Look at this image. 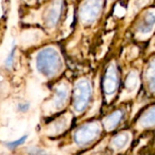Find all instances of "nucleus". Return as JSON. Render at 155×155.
Wrapping results in <instances>:
<instances>
[{
	"instance_id": "f8f14e48",
	"label": "nucleus",
	"mask_w": 155,
	"mask_h": 155,
	"mask_svg": "<svg viewBox=\"0 0 155 155\" xmlns=\"http://www.w3.org/2000/svg\"><path fill=\"white\" fill-rule=\"evenodd\" d=\"M68 125H69V123L67 121V118H62L56 121L55 123H54L53 128L56 134H60V133H63L68 127Z\"/></svg>"
},
{
	"instance_id": "1a4fd4ad",
	"label": "nucleus",
	"mask_w": 155,
	"mask_h": 155,
	"mask_svg": "<svg viewBox=\"0 0 155 155\" xmlns=\"http://www.w3.org/2000/svg\"><path fill=\"white\" fill-rule=\"evenodd\" d=\"M154 107L152 106L147 112H145L143 116L140 118L139 124L143 127H152L154 125L155 115H154Z\"/></svg>"
},
{
	"instance_id": "6e6552de",
	"label": "nucleus",
	"mask_w": 155,
	"mask_h": 155,
	"mask_svg": "<svg viewBox=\"0 0 155 155\" xmlns=\"http://www.w3.org/2000/svg\"><path fill=\"white\" fill-rule=\"evenodd\" d=\"M131 140V135L129 133H121L115 135L112 140V145L116 150H122L129 143Z\"/></svg>"
},
{
	"instance_id": "39448f33",
	"label": "nucleus",
	"mask_w": 155,
	"mask_h": 155,
	"mask_svg": "<svg viewBox=\"0 0 155 155\" xmlns=\"http://www.w3.org/2000/svg\"><path fill=\"white\" fill-rule=\"evenodd\" d=\"M104 91L106 94H114L118 86V74L116 67L114 64H110L105 72L104 77Z\"/></svg>"
},
{
	"instance_id": "423d86ee",
	"label": "nucleus",
	"mask_w": 155,
	"mask_h": 155,
	"mask_svg": "<svg viewBox=\"0 0 155 155\" xmlns=\"http://www.w3.org/2000/svg\"><path fill=\"white\" fill-rule=\"evenodd\" d=\"M68 96V88L65 84H59L55 89V95L54 99V108L59 110L64 107Z\"/></svg>"
},
{
	"instance_id": "ddd939ff",
	"label": "nucleus",
	"mask_w": 155,
	"mask_h": 155,
	"mask_svg": "<svg viewBox=\"0 0 155 155\" xmlns=\"http://www.w3.org/2000/svg\"><path fill=\"white\" fill-rule=\"evenodd\" d=\"M15 42H13L12 46L10 48V52H9V54L6 57V60H5V66L7 68L12 67L13 63H14V59H15Z\"/></svg>"
},
{
	"instance_id": "4468645a",
	"label": "nucleus",
	"mask_w": 155,
	"mask_h": 155,
	"mask_svg": "<svg viewBox=\"0 0 155 155\" xmlns=\"http://www.w3.org/2000/svg\"><path fill=\"white\" fill-rule=\"evenodd\" d=\"M148 81L150 83V88L153 92L154 91V64L153 62L151 63L150 67L148 68Z\"/></svg>"
},
{
	"instance_id": "20e7f679",
	"label": "nucleus",
	"mask_w": 155,
	"mask_h": 155,
	"mask_svg": "<svg viewBox=\"0 0 155 155\" xmlns=\"http://www.w3.org/2000/svg\"><path fill=\"white\" fill-rule=\"evenodd\" d=\"M102 0H87L81 8V18L86 23L94 21L100 13Z\"/></svg>"
},
{
	"instance_id": "9d476101",
	"label": "nucleus",
	"mask_w": 155,
	"mask_h": 155,
	"mask_svg": "<svg viewBox=\"0 0 155 155\" xmlns=\"http://www.w3.org/2000/svg\"><path fill=\"white\" fill-rule=\"evenodd\" d=\"M139 79H138V74L135 72H132L129 74L125 80V87L129 91H134L137 86H138Z\"/></svg>"
},
{
	"instance_id": "f257e3e1",
	"label": "nucleus",
	"mask_w": 155,
	"mask_h": 155,
	"mask_svg": "<svg viewBox=\"0 0 155 155\" xmlns=\"http://www.w3.org/2000/svg\"><path fill=\"white\" fill-rule=\"evenodd\" d=\"M36 67L40 74L45 77L56 75L62 68V60L59 54L48 47L40 51L36 56Z\"/></svg>"
},
{
	"instance_id": "7ed1b4c3",
	"label": "nucleus",
	"mask_w": 155,
	"mask_h": 155,
	"mask_svg": "<svg viewBox=\"0 0 155 155\" xmlns=\"http://www.w3.org/2000/svg\"><path fill=\"white\" fill-rule=\"evenodd\" d=\"M101 131L102 129L99 123H87L76 130L74 133V142L80 146L86 145L95 140L100 135Z\"/></svg>"
},
{
	"instance_id": "f03ea898",
	"label": "nucleus",
	"mask_w": 155,
	"mask_h": 155,
	"mask_svg": "<svg viewBox=\"0 0 155 155\" xmlns=\"http://www.w3.org/2000/svg\"><path fill=\"white\" fill-rule=\"evenodd\" d=\"M92 94L91 84L86 79L79 80L74 89V108L77 113H83L88 106Z\"/></svg>"
},
{
	"instance_id": "9b49d317",
	"label": "nucleus",
	"mask_w": 155,
	"mask_h": 155,
	"mask_svg": "<svg viewBox=\"0 0 155 155\" xmlns=\"http://www.w3.org/2000/svg\"><path fill=\"white\" fill-rule=\"evenodd\" d=\"M60 5L54 4L53 7L49 10V13L47 15V22L51 25H54L59 17V12H60Z\"/></svg>"
},
{
	"instance_id": "2eb2a0df",
	"label": "nucleus",
	"mask_w": 155,
	"mask_h": 155,
	"mask_svg": "<svg viewBox=\"0 0 155 155\" xmlns=\"http://www.w3.org/2000/svg\"><path fill=\"white\" fill-rule=\"evenodd\" d=\"M27 138V135H25V136H22L21 138L15 140V141H13V142H10L8 143H6V146L9 148V149H15L16 147L22 145L23 143H25V140Z\"/></svg>"
},
{
	"instance_id": "dca6fc26",
	"label": "nucleus",
	"mask_w": 155,
	"mask_h": 155,
	"mask_svg": "<svg viewBox=\"0 0 155 155\" xmlns=\"http://www.w3.org/2000/svg\"><path fill=\"white\" fill-rule=\"evenodd\" d=\"M28 108H29V104H25V105L24 104H19V109H20L21 112H25Z\"/></svg>"
},
{
	"instance_id": "0eeeda50",
	"label": "nucleus",
	"mask_w": 155,
	"mask_h": 155,
	"mask_svg": "<svg viewBox=\"0 0 155 155\" xmlns=\"http://www.w3.org/2000/svg\"><path fill=\"white\" fill-rule=\"evenodd\" d=\"M124 116V113L121 110H117L113 114H109L104 119V126L107 131H112L117 127V125L121 123Z\"/></svg>"
}]
</instances>
